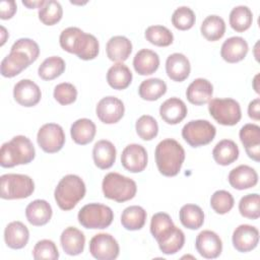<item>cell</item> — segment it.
Listing matches in <instances>:
<instances>
[{
	"mask_svg": "<svg viewBox=\"0 0 260 260\" xmlns=\"http://www.w3.org/2000/svg\"><path fill=\"white\" fill-rule=\"evenodd\" d=\"M17 5L13 0H3L0 2V18L10 19L16 12Z\"/></svg>",
	"mask_w": 260,
	"mask_h": 260,
	"instance_id": "f907efd6",
	"label": "cell"
},
{
	"mask_svg": "<svg viewBox=\"0 0 260 260\" xmlns=\"http://www.w3.org/2000/svg\"><path fill=\"white\" fill-rule=\"evenodd\" d=\"M167 92V84L159 78H148L143 80L139 87V96L144 101L153 102L161 98Z\"/></svg>",
	"mask_w": 260,
	"mask_h": 260,
	"instance_id": "8d00e7d4",
	"label": "cell"
},
{
	"mask_svg": "<svg viewBox=\"0 0 260 260\" xmlns=\"http://www.w3.org/2000/svg\"><path fill=\"white\" fill-rule=\"evenodd\" d=\"M65 61L59 56H51L39 66L38 74L44 80H53L65 71Z\"/></svg>",
	"mask_w": 260,
	"mask_h": 260,
	"instance_id": "f35d334b",
	"label": "cell"
},
{
	"mask_svg": "<svg viewBox=\"0 0 260 260\" xmlns=\"http://www.w3.org/2000/svg\"><path fill=\"white\" fill-rule=\"evenodd\" d=\"M146 211L138 205L126 207L121 214V223L127 231L141 230L146 221Z\"/></svg>",
	"mask_w": 260,
	"mask_h": 260,
	"instance_id": "d6a6232c",
	"label": "cell"
},
{
	"mask_svg": "<svg viewBox=\"0 0 260 260\" xmlns=\"http://www.w3.org/2000/svg\"><path fill=\"white\" fill-rule=\"evenodd\" d=\"M10 51H19L26 54L31 62L34 63L39 55H40V47L39 45L31 39L28 38H21L18 39L12 46Z\"/></svg>",
	"mask_w": 260,
	"mask_h": 260,
	"instance_id": "681fc988",
	"label": "cell"
},
{
	"mask_svg": "<svg viewBox=\"0 0 260 260\" xmlns=\"http://www.w3.org/2000/svg\"><path fill=\"white\" fill-rule=\"evenodd\" d=\"M29 239V231L24 223L15 220L9 222L4 230V241L10 249L18 250L26 246Z\"/></svg>",
	"mask_w": 260,
	"mask_h": 260,
	"instance_id": "cb8c5ba5",
	"label": "cell"
},
{
	"mask_svg": "<svg viewBox=\"0 0 260 260\" xmlns=\"http://www.w3.org/2000/svg\"><path fill=\"white\" fill-rule=\"evenodd\" d=\"M1 35H2V39H1V46L4 45V43L6 42V39L9 37L6 28L4 26H1Z\"/></svg>",
	"mask_w": 260,
	"mask_h": 260,
	"instance_id": "db71d44e",
	"label": "cell"
},
{
	"mask_svg": "<svg viewBox=\"0 0 260 260\" xmlns=\"http://www.w3.org/2000/svg\"><path fill=\"white\" fill-rule=\"evenodd\" d=\"M53 214L50 203L44 199H36L27 204L25 208V216L27 221L35 226L47 224Z\"/></svg>",
	"mask_w": 260,
	"mask_h": 260,
	"instance_id": "484cf974",
	"label": "cell"
},
{
	"mask_svg": "<svg viewBox=\"0 0 260 260\" xmlns=\"http://www.w3.org/2000/svg\"><path fill=\"white\" fill-rule=\"evenodd\" d=\"M96 132L95 124L87 119V118H81L73 122L70 128V134L72 140L80 145H85L90 143Z\"/></svg>",
	"mask_w": 260,
	"mask_h": 260,
	"instance_id": "f546056e",
	"label": "cell"
},
{
	"mask_svg": "<svg viewBox=\"0 0 260 260\" xmlns=\"http://www.w3.org/2000/svg\"><path fill=\"white\" fill-rule=\"evenodd\" d=\"M181 223L189 230H198L204 222V212L196 204H185L179 211Z\"/></svg>",
	"mask_w": 260,
	"mask_h": 260,
	"instance_id": "836d02e7",
	"label": "cell"
},
{
	"mask_svg": "<svg viewBox=\"0 0 260 260\" xmlns=\"http://www.w3.org/2000/svg\"><path fill=\"white\" fill-rule=\"evenodd\" d=\"M248 115L251 119L255 121L260 120V99L256 98L249 103Z\"/></svg>",
	"mask_w": 260,
	"mask_h": 260,
	"instance_id": "816d5d0a",
	"label": "cell"
},
{
	"mask_svg": "<svg viewBox=\"0 0 260 260\" xmlns=\"http://www.w3.org/2000/svg\"><path fill=\"white\" fill-rule=\"evenodd\" d=\"M239 137L246 153L255 161L260 160V127L256 124H245L239 132Z\"/></svg>",
	"mask_w": 260,
	"mask_h": 260,
	"instance_id": "e0dca14e",
	"label": "cell"
},
{
	"mask_svg": "<svg viewBox=\"0 0 260 260\" xmlns=\"http://www.w3.org/2000/svg\"><path fill=\"white\" fill-rule=\"evenodd\" d=\"M147 151L137 143L127 145L121 154V164L123 168L130 173H140L147 166Z\"/></svg>",
	"mask_w": 260,
	"mask_h": 260,
	"instance_id": "4fadbf2b",
	"label": "cell"
},
{
	"mask_svg": "<svg viewBox=\"0 0 260 260\" xmlns=\"http://www.w3.org/2000/svg\"><path fill=\"white\" fill-rule=\"evenodd\" d=\"M89 252L98 260H114L119 256L120 247L112 235L100 233L91 238Z\"/></svg>",
	"mask_w": 260,
	"mask_h": 260,
	"instance_id": "8fae6325",
	"label": "cell"
},
{
	"mask_svg": "<svg viewBox=\"0 0 260 260\" xmlns=\"http://www.w3.org/2000/svg\"><path fill=\"white\" fill-rule=\"evenodd\" d=\"M37 141L39 146L47 153H55L62 149L65 143L63 128L56 123L44 124L38 131Z\"/></svg>",
	"mask_w": 260,
	"mask_h": 260,
	"instance_id": "30bf717a",
	"label": "cell"
},
{
	"mask_svg": "<svg viewBox=\"0 0 260 260\" xmlns=\"http://www.w3.org/2000/svg\"><path fill=\"white\" fill-rule=\"evenodd\" d=\"M132 72L124 63H116L107 72L108 84L114 89H125L132 81Z\"/></svg>",
	"mask_w": 260,
	"mask_h": 260,
	"instance_id": "1f68e13d",
	"label": "cell"
},
{
	"mask_svg": "<svg viewBox=\"0 0 260 260\" xmlns=\"http://www.w3.org/2000/svg\"><path fill=\"white\" fill-rule=\"evenodd\" d=\"M216 134V128L207 120H192L182 129L183 139L192 147L210 143Z\"/></svg>",
	"mask_w": 260,
	"mask_h": 260,
	"instance_id": "9c48e42d",
	"label": "cell"
},
{
	"mask_svg": "<svg viewBox=\"0 0 260 260\" xmlns=\"http://www.w3.org/2000/svg\"><path fill=\"white\" fill-rule=\"evenodd\" d=\"M188 109L185 103L179 98H170L159 107L161 119L170 125H176L182 122L187 116Z\"/></svg>",
	"mask_w": 260,
	"mask_h": 260,
	"instance_id": "ffe728a7",
	"label": "cell"
},
{
	"mask_svg": "<svg viewBox=\"0 0 260 260\" xmlns=\"http://www.w3.org/2000/svg\"><path fill=\"white\" fill-rule=\"evenodd\" d=\"M159 250L166 255H173L179 252L185 244V235L182 230L175 228L164 240L157 243Z\"/></svg>",
	"mask_w": 260,
	"mask_h": 260,
	"instance_id": "b9f144b4",
	"label": "cell"
},
{
	"mask_svg": "<svg viewBox=\"0 0 260 260\" xmlns=\"http://www.w3.org/2000/svg\"><path fill=\"white\" fill-rule=\"evenodd\" d=\"M233 195L226 190L215 191L210 198V206L217 214H225L234 207Z\"/></svg>",
	"mask_w": 260,
	"mask_h": 260,
	"instance_id": "bcb514c9",
	"label": "cell"
},
{
	"mask_svg": "<svg viewBox=\"0 0 260 260\" xmlns=\"http://www.w3.org/2000/svg\"><path fill=\"white\" fill-rule=\"evenodd\" d=\"M35 191V183L27 175L5 174L0 177V197L6 200L23 199Z\"/></svg>",
	"mask_w": 260,
	"mask_h": 260,
	"instance_id": "8992f818",
	"label": "cell"
},
{
	"mask_svg": "<svg viewBox=\"0 0 260 260\" xmlns=\"http://www.w3.org/2000/svg\"><path fill=\"white\" fill-rule=\"evenodd\" d=\"M13 98L22 107L30 108L39 104L42 91L37 83L30 79H21L13 87Z\"/></svg>",
	"mask_w": 260,
	"mask_h": 260,
	"instance_id": "2e32d148",
	"label": "cell"
},
{
	"mask_svg": "<svg viewBox=\"0 0 260 260\" xmlns=\"http://www.w3.org/2000/svg\"><path fill=\"white\" fill-rule=\"evenodd\" d=\"M228 180L233 188L237 190H246L257 185L258 174L252 167L241 165L230 172Z\"/></svg>",
	"mask_w": 260,
	"mask_h": 260,
	"instance_id": "ac0fdd59",
	"label": "cell"
},
{
	"mask_svg": "<svg viewBox=\"0 0 260 260\" xmlns=\"http://www.w3.org/2000/svg\"><path fill=\"white\" fill-rule=\"evenodd\" d=\"M32 257L36 260L48 259L56 260L59 258V252L56 244L48 239L39 241L32 249Z\"/></svg>",
	"mask_w": 260,
	"mask_h": 260,
	"instance_id": "7dc6e473",
	"label": "cell"
},
{
	"mask_svg": "<svg viewBox=\"0 0 260 260\" xmlns=\"http://www.w3.org/2000/svg\"><path fill=\"white\" fill-rule=\"evenodd\" d=\"M60 243L63 251L67 255L76 256L81 254L84 250L85 236L75 226H68L62 232Z\"/></svg>",
	"mask_w": 260,
	"mask_h": 260,
	"instance_id": "d4e9b609",
	"label": "cell"
},
{
	"mask_svg": "<svg viewBox=\"0 0 260 260\" xmlns=\"http://www.w3.org/2000/svg\"><path fill=\"white\" fill-rule=\"evenodd\" d=\"M239 211L242 216L249 219H257L260 216L259 194H247L240 199Z\"/></svg>",
	"mask_w": 260,
	"mask_h": 260,
	"instance_id": "ee69618b",
	"label": "cell"
},
{
	"mask_svg": "<svg viewBox=\"0 0 260 260\" xmlns=\"http://www.w3.org/2000/svg\"><path fill=\"white\" fill-rule=\"evenodd\" d=\"M196 21L194 11L188 6L178 7L172 14L173 25L180 30L190 29Z\"/></svg>",
	"mask_w": 260,
	"mask_h": 260,
	"instance_id": "f6af8a7d",
	"label": "cell"
},
{
	"mask_svg": "<svg viewBox=\"0 0 260 260\" xmlns=\"http://www.w3.org/2000/svg\"><path fill=\"white\" fill-rule=\"evenodd\" d=\"M200 31L202 36L210 42H215L221 39L225 32V22L224 20L215 14L208 15L202 21L200 26Z\"/></svg>",
	"mask_w": 260,
	"mask_h": 260,
	"instance_id": "e575fe53",
	"label": "cell"
},
{
	"mask_svg": "<svg viewBox=\"0 0 260 260\" xmlns=\"http://www.w3.org/2000/svg\"><path fill=\"white\" fill-rule=\"evenodd\" d=\"M36 149L29 138L16 135L11 140L2 144L0 149V166L13 168L19 165H27L34 160Z\"/></svg>",
	"mask_w": 260,
	"mask_h": 260,
	"instance_id": "3957f363",
	"label": "cell"
},
{
	"mask_svg": "<svg viewBox=\"0 0 260 260\" xmlns=\"http://www.w3.org/2000/svg\"><path fill=\"white\" fill-rule=\"evenodd\" d=\"M31 63V60L26 54L19 51H10V53L1 61V75L8 78L14 77L22 70L26 69Z\"/></svg>",
	"mask_w": 260,
	"mask_h": 260,
	"instance_id": "d6986e66",
	"label": "cell"
},
{
	"mask_svg": "<svg viewBox=\"0 0 260 260\" xmlns=\"http://www.w3.org/2000/svg\"><path fill=\"white\" fill-rule=\"evenodd\" d=\"M249 51L246 40L242 37H231L221 45L220 56L228 63H237L242 61Z\"/></svg>",
	"mask_w": 260,
	"mask_h": 260,
	"instance_id": "44dd1931",
	"label": "cell"
},
{
	"mask_svg": "<svg viewBox=\"0 0 260 260\" xmlns=\"http://www.w3.org/2000/svg\"><path fill=\"white\" fill-rule=\"evenodd\" d=\"M230 25L237 32H243L250 28L253 21V13L248 6L239 5L230 13Z\"/></svg>",
	"mask_w": 260,
	"mask_h": 260,
	"instance_id": "74e56055",
	"label": "cell"
},
{
	"mask_svg": "<svg viewBox=\"0 0 260 260\" xmlns=\"http://www.w3.org/2000/svg\"><path fill=\"white\" fill-rule=\"evenodd\" d=\"M240 150L237 143L231 139H222L215 144L212 150V156L216 164L229 166L239 157Z\"/></svg>",
	"mask_w": 260,
	"mask_h": 260,
	"instance_id": "4dcf8cb0",
	"label": "cell"
},
{
	"mask_svg": "<svg viewBox=\"0 0 260 260\" xmlns=\"http://www.w3.org/2000/svg\"><path fill=\"white\" fill-rule=\"evenodd\" d=\"M208 111L211 117L220 125L234 126L242 118L240 104L231 98L212 99L208 103Z\"/></svg>",
	"mask_w": 260,
	"mask_h": 260,
	"instance_id": "ba28073f",
	"label": "cell"
},
{
	"mask_svg": "<svg viewBox=\"0 0 260 260\" xmlns=\"http://www.w3.org/2000/svg\"><path fill=\"white\" fill-rule=\"evenodd\" d=\"M146 41L157 47H168L174 41L173 32L164 25H150L145 29Z\"/></svg>",
	"mask_w": 260,
	"mask_h": 260,
	"instance_id": "ab89813d",
	"label": "cell"
},
{
	"mask_svg": "<svg viewBox=\"0 0 260 260\" xmlns=\"http://www.w3.org/2000/svg\"><path fill=\"white\" fill-rule=\"evenodd\" d=\"M258 78H259V74H256L255 77H254V80H253V88L255 89V91H256L257 93L260 92L259 86H258Z\"/></svg>",
	"mask_w": 260,
	"mask_h": 260,
	"instance_id": "11a10c76",
	"label": "cell"
},
{
	"mask_svg": "<svg viewBox=\"0 0 260 260\" xmlns=\"http://www.w3.org/2000/svg\"><path fill=\"white\" fill-rule=\"evenodd\" d=\"M175 228L172 217L166 212H157L151 217L150 233L157 243L168 237Z\"/></svg>",
	"mask_w": 260,
	"mask_h": 260,
	"instance_id": "d590c367",
	"label": "cell"
},
{
	"mask_svg": "<svg viewBox=\"0 0 260 260\" xmlns=\"http://www.w3.org/2000/svg\"><path fill=\"white\" fill-rule=\"evenodd\" d=\"M59 43L64 51L75 54L81 60H92L99 55L100 44L98 39L76 26L63 29L59 37Z\"/></svg>",
	"mask_w": 260,
	"mask_h": 260,
	"instance_id": "6da1fadb",
	"label": "cell"
},
{
	"mask_svg": "<svg viewBox=\"0 0 260 260\" xmlns=\"http://www.w3.org/2000/svg\"><path fill=\"white\" fill-rule=\"evenodd\" d=\"M106 52L111 61L123 63L132 52V43L124 36L112 37L106 45Z\"/></svg>",
	"mask_w": 260,
	"mask_h": 260,
	"instance_id": "83f0119b",
	"label": "cell"
},
{
	"mask_svg": "<svg viewBox=\"0 0 260 260\" xmlns=\"http://www.w3.org/2000/svg\"><path fill=\"white\" fill-rule=\"evenodd\" d=\"M77 218L78 222L85 229L103 230L111 225L114 219V212L105 204L89 203L81 207Z\"/></svg>",
	"mask_w": 260,
	"mask_h": 260,
	"instance_id": "52a82bcc",
	"label": "cell"
},
{
	"mask_svg": "<svg viewBox=\"0 0 260 260\" xmlns=\"http://www.w3.org/2000/svg\"><path fill=\"white\" fill-rule=\"evenodd\" d=\"M86 192L83 180L73 174L64 176L57 184L54 197L58 206L65 211L73 209Z\"/></svg>",
	"mask_w": 260,
	"mask_h": 260,
	"instance_id": "277c9868",
	"label": "cell"
},
{
	"mask_svg": "<svg viewBox=\"0 0 260 260\" xmlns=\"http://www.w3.org/2000/svg\"><path fill=\"white\" fill-rule=\"evenodd\" d=\"M154 155L158 172L166 177L177 176L185 160L183 146L173 138L161 140L155 147Z\"/></svg>",
	"mask_w": 260,
	"mask_h": 260,
	"instance_id": "7a4b0ae2",
	"label": "cell"
},
{
	"mask_svg": "<svg viewBox=\"0 0 260 260\" xmlns=\"http://www.w3.org/2000/svg\"><path fill=\"white\" fill-rule=\"evenodd\" d=\"M39 19L46 25H54L59 22L63 15V8L60 2L55 0L46 1L39 9Z\"/></svg>",
	"mask_w": 260,
	"mask_h": 260,
	"instance_id": "60d3db41",
	"label": "cell"
},
{
	"mask_svg": "<svg viewBox=\"0 0 260 260\" xmlns=\"http://www.w3.org/2000/svg\"><path fill=\"white\" fill-rule=\"evenodd\" d=\"M102 190L106 198L122 203L135 197L137 185L134 180L112 172L104 177Z\"/></svg>",
	"mask_w": 260,
	"mask_h": 260,
	"instance_id": "5b68a950",
	"label": "cell"
},
{
	"mask_svg": "<svg viewBox=\"0 0 260 260\" xmlns=\"http://www.w3.org/2000/svg\"><path fill=\"white\" fill-rule=\"evenodd\" d=\"M232 242L238 252H250L254 250L259 243V231L254 225L240 224L233 233Z\"/></svg>",
	"mask_w": 260,
	"mask_h": 260,
	"instance_id": "9a60e30c",
	"label": "cell"
},
{
	"mask_svg": "<svg viewBox=\"0 0 260 260\" xmlns=\"http://www.w3.org/2000/svg\"><path fill=\"white\" fill-rule=\"evenodd\" d=\"M212 94L213 85L205 78L194 79L186 89L187 100L195 106H202L209 103Z\"/></svg>",
	"mask_w": 260,
	"mask_h": 260,
	"instance_id": "7402d4cb",
	"label": "cell"
},
{
	"mask_svg": "<svg viewBox=\"0 0 260 260\" xmlns=\"http://www.w3.org/2000/svg\"><path fill=\"white\" fill-rule=\"evenodd\" d=\"M45 0H40V1H22V4L26 6L27 8H41L45 4Z\"/></svg>",
	"mask_w": 260,
	"mask_h": 260,
	"instance_id": "f5cc1de1",
	"label": "cell"
},
{
	"mask_svg": "<svg viewBox=\"0 0 260 260\" xmlns=\"http://www.w3.org/2000/svg\"><path fill=\"white\" fill-rule=\"evenodd\" d=\"M116 147L115 145L106 139L95 142L92 148V158L94 165L101 170L110 169L116 160Z\"/></svg>",
	"mask_w": 260,
	"mask_h": 260,
	"instance_id": "4316f807",
	"label": "cell"
},
{
	"mask_svg": "<svg viewBox=\"0 0 260 260\" xmlns=\"http://www.w3.org/2000/svg\"><path fill=\"white\" fill-rule=\"evenodd\" d=\"M95 113L101 122L115 124L119 122L125 113L123 102L113 95L103 98L96 105Z\"/></svg>",
	"mask_w": 260,
	"mask_h": 260,
	"instance_id": "7c38bea8",
	"label": "cell"
},
{
	"mask_svg": "<svg viewBox=\"0 0 260 260\" xmlns=\"http://www.w3.org/2000/svg\"><path fill=\"white\" fill-rule=\"evenodd\" d=\"M159 66L158 55L149 49H141L133 59V67L139 75H150L154 73Z\"/></svg>",
	"mask_w": 260,
	"mask_h": 260,
	"instance_id": "f1b7e54d",
	"label": "cell"
},
{
	"mask_svg": "<svg viewBox=\"0 0 260 260\" xmlns=\"http://www.w3.org/2000/svg\"><path fill=\"white\" fill-rule=\"evenodd\" d=\"M54 99L62 106L73 104L77 99L76 87L69 82H62L55 86L53 92Z\"/></svg>",
	"mask_w": 260,
	"mask_h": 260,
	"instance_id": "c3c4849f",
	"label": "cell"
},
{
	"mask_svg": "<svg viewBox=\"0 0 260 260\" xmlns=\"http://www.w3.org/2000/svg\"><path fill=\"white\" fill-rule=\"evenodd\" d=\"M191 65L188 58L182 53L171 54L166 61V72L173 81L182 82L188 78Z\"/></svg>",
	"mask_w": 260,
	"mask_h": 260,
	"instance_id": "603a6c76",
	"label": "cell"
},
{
	"mask_svg": "<svg viewBox=\"0 0 260 260\" xmlns=\"http://www.w3.org/2000/svg\"><path fill=\"white\" fill-rule=\"evenodd\" d=\"M195 248L200 256L206 259L217 258L222 252V242L219 236L209 230L200 232L195 240Z\"/></svg>",
	"mask_w": 260,
	"mask_h": 260,
	"instance_id": "5bb4252c",
	"label": "cell"
},
{
	"mask_svg": "<svg viewBox=\"0 0 260 260\" xmlns=\"http://www.w3.org/2000/svg\"><path fill=\"white\" fill-rule=\"evenodd\" d=\"M137 135L145 141L152 140L158 133V124L156 120L150 115H142L135 124Z\"/></svg>",
	"mask_w": 260,
	"mask_h": 260,
	"instance_id": "7bdbcfd3",
	"label": "cell"
}]
</instances>
